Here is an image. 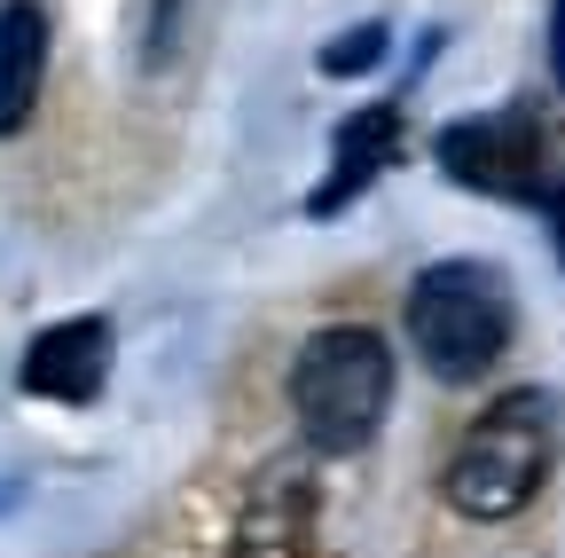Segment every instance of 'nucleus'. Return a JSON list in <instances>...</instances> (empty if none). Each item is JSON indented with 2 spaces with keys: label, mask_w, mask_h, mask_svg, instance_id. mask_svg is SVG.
<instances>
[{
  "label": "nucleus",
  "mask_w": 565,
  "mask_h": 558,
  "mask_svg": "<svg viewBox=\"0 0 565 558\" xmlns=\"http://www.w3.org/2000/svg\"><path fill=\"white\" fill-rule=\"evenodd\" d=\"M557 456V401L542 386H519L503 401H487V417H471L448 472H440V496L463 519H511L542 496Z\"/></svg>",
  "instance_id": "1"
},
{
  "label": "nucleus",
  "mask_w": 565,
  "mask_h": 558,
  "mask_svg": "<svg viewBox=\"0 0 565 558\" xmlns=\"http://www.w3.org/2000/svg\"><path fill=\"white\" fill-rule=\"evenodd\" d=\"M291 409L315 456L370 449L385 409H393V346L370 323H330L299 346L291 362Z\"/></svg>",
  "instance_id": "2"
},
{
  "label": "nucleus",
  "mask_w": 565,
  "mask_h": 558,
  "mask_svg": "<svg viewBox=\"0 0 565 558\" xmlns=\"http://www.w3.org/2000/svg\"><path fill=\"white\" fill-rule=\"evenodd\" d=\"M408 346L440 386H471L511 346V292L487 260H440L408 284Z\"/></svg>",
  "instance_id": "3"
},
{
  "label": "nucleus",
  "mask_w": 565,
  "mask_h": 558,
  "mask_svg": "<svg viewBox=\"0 0 565 558\" xmlns=\"http://www.w3.org/2000/svg\"><path fill=\"white\" fill-rule=\"evenodd\" d=\"M440 166L479 189V197H534L542 189V126L526 110H494V118H456L440 134Z\"/></svg>",
  "instance_id": "4"
},
{
  "label": "nucleus",
  "mask_w": 565,
  "mask_h": 558,
  "mask_svg": "<svg viewBox=\"0 0 565 558\" xmlns=\"http://www.w3.org/2000/svg\"><path fill=\"white\" fill-rule=\"evenodd\" d=\"M24 393L40 401H71V409H87L110 378V323L103 315H71V323H47L32 346H24Z\"/></svg>",
  "instance_id": "5"
},
{
  "label": "nucleus",
  "mask_w": 565,
  "mask_h": 558,
  "mask_svg": "<svg viewBox=\"0 0 565 558\" xmlns=\"http://www.w3.org/2000/svg\"><path fill=\"white\" fill-rule=\"evenodd\" d=\"M315 550V480L275 464L252 480V496L228 527V558H307Z\"/></svg>",
  "instance_id": "6"
},
{
  "label": "nucleus",
  "mask_w": 565,
  "mask_h": 558,
  "mask_svg": "<svg viewBox=\"0 0 565 558\" xmlns=\"http://www.w3.org/2000/svg\"><path fill=\"white\" fill-rule=\"evenodd\" d=\"M47 87V9L0 0V134H17Z\"/></svg>",
  "instance_id": "7"
},
{
  "label": "nucleus",
  "mask_w": 565,
  "mask_h": 558,
  "mask_svg": "<svg viewBox=\"0 0 565 558\" xmlns=\"http://www.w3.org/2000/svg\"><path fill=\"white\" fill-rule=\"evenodd\" d=\"M401 150V110L393 103H370L362 118L338 126V173L315 189V213H338V204H353V189H370Z\"/></svg>",
  "instance_id": "8"
},
{
  "label": "nucleus",
  "mask_w": 565,
  "mask_h": 558,
  "mask_svg": "<svg viewBox=\"0 0 565 558\" xmlns=\"http://www.w3.org/2000/svg\"><path fill=\"white\" fill-rule=\"evenodd\" d=\"M385 55H393V32L370 17V24H353V32H338V40L322 48V72H330V80H362V72H377Z\"/></svg>",
  "instance_id": "9"
},
{
  "label": "nucleus",
  "mask_w": 565,
  "mask_h": 558,
  "mask_svg": "<svg viewBox=\"0 0 565 558\" xmlns=\"http://www.w3.org/2000/svg\"><path fill=\"white\" fill-rule=\"evenodd\" d=\"M542 221H550V252L565 260V181H550V189H542Z\"/></svg>",
  "instance_id": "10"
},
{
  "label": "nucleus",
  "mask_w": 565,
  "mask_h": 558,
  "mask_svg": "<svg viewBox=\"0 0 565 558\" xmlns=\"http://www.w3.org/2000/svg\"><path fill=\"white\" fill-rule=\"evenodd\" d=\"M550 72L565 87V0H550Z\"/></svg>",
  "instance_id": "11"
}]
</instances>
